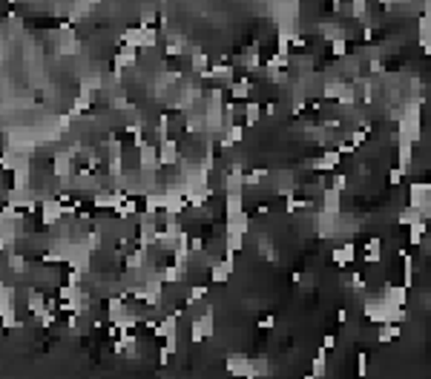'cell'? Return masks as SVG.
I'll return each instance as SVG.
<instances>
[{"label":"cell","instance_id":"obj_32","mask_svg":"<svg viewBox=\"0 0 431 379\" xmlns=\"http://www.w3.org/2000/svg\"><path fill=\"white\" fill-rule=\"evenodd\" d=\"M334 345H336V336H325V339H322V348H325V351H331Z\"/></svg>","mask_w":431,"mask_h":379},{"label":"cell","instance_id":"obj_2","mask_svg":"<svg viewBox=\"0 0 431 379\" xmlns=\"http://www.w3.org/2000/svg\"><path fill=\"white\" fill-rule=\"evenodd\" d=\"M63 201H46L44 207H41V219H44V224H55V221L63 216Z\"/></svg>","mask_w":431,"mask_h":379},{"label":"cell","instance_id":"obj_23","mask_svg":"<svg viewBox=\"0 0 431 379\" xmlns=\"http://www.w3.org/2000/svg\"><path fill=\"white\" fill-rule=\"evenodd\" d=\"M365 12H368V3H365V0H354V3H351V15H354V18H365Z\"/></svg>","mask_w":431,"mask_h":379},{"label":"cell","instance_id":"obj_3","mask_svg":"<svg viewBox=\"0 0 431 379\" xmlns=\"http://www.w3.org/2000/svg\"><path fill=\"white\" fill-rule=\"evenodd\" d=\"M213 333V316L207 313V316H199L193 322V342H202V339H207V336Z\"/></svg>","mask_w":431,"mask_h":379},{"label":"cell","instance_id":"obj_7","mask_svg":"<svg viewBox=\"0 0 431 379\" xmlns=\"http://www.w3.org/2000/svg\"><path fill=\"white\" fill-rule=\"evenodd\" d=\"M161 164H176V155H178V144L173 138H161Z\"/></svg>","mask_w":431,"mask_h":379},{"label":"cell","instance_id":"obj_21","mask_svg":"<svg viewBox=\"0 0 431 379\" xmlns=\"http://www.w3.org/2000/svg\"><path fill=\"white\" fill-rule=\"evenodd\" d=\"M66 170H69V158H66V155H58V158H55V176H66Z\"/></svg>","mask_w":431,"mask_h":379},{"label":"cell","instance_id":"obj_30","mask_svg":"<svg viewBox=\"0 0 431 379\" xmlns=\"http://www.w3.org/2000/svg\"><path fill=\"white\" fill-rule=\"evenodd\" d=\"M403 176H405V170H403V167L391 170V184H400V181H403Z\"/></svg>","mask_w":431,"mask_h":379},{"label":"cell","instance_id":"obj_31","mask_svg":"<svg viewBox=\"0 0 431 379\" xmlns=\"http://www.w3.org/2000/svg\"><path fill=\"white\" fill-rule=\"evenodd\" d=\"M351 287H357V290H360V287H365V279H362L360 273H351Z\"/></svg>","mask_w":431,"mask_h":379},{"label":"cell","instance_id":"obj_34","mask_svg":"<svg viewBox=\"0 0 431 379\" xmlns=\"http://www.w3.org/2000/svg\"><path fill=\"white\" fill-rule=\"evenodd\" d=\"M422 15H425V18H431V0H425V3H422Z\"/></svg>","mask_w":431,"mask_h":379},{"label":"cell","instance_id":"obj_4","mask_svg":"<svg viewBox=\"0 0 431 379\" xmlns=\"http://www.w3.org/2000/svg\"><path fill=\"white\" fill-rule=\"evenodd\" d=\"M242 213V187H233L224 195V216H236Z\"/></svg>","mask_w":431,"mask_h":379},{"label":"cell","instance_id":"obj_19","mask_svg":"<svg viewBox=\"0 0 431 379\" xmlns=\"http://www.w3.org/2000/svg\"><path fill=\"white\" fill-rule=\"evenodd\" d=\"M250 92H253V87H250L247 80H239V83H233V89H230V95L236 98V101H245Z\"/></svg>","mask_w":431,"mask_h":379},{"label":"cell","instance_id":"obj_5","mask_svg":"<svg viewBox=\"0 0 431 379\" xmlns=\"http://www.w3.org/2000/svg\"><path fill=\"white\" fill-rule=\"evenodd\" d=\"M400 336H403V330H400V325H397V322H385V325L379 327L377 339H379V342H382V345H388V342H397Z\"/></svg>","mask_w":431,"mask_h":379},{"label":"cell","instance_id":"obj_28","mask_svg":"<svg viewBox=\"0 0 431 379\" xmlns=\"http://www.w3.org/2000/svg\"><path fill=\"white\" fill-rule=\"evenodd\" d=\"M98 244H101V236H98V233H89L87 247H89V250H98Z\"/></svg>","mask_w":431,"mask_h":379},{"label":"cell","instance_id":"obj_13","mask_svg":"<svg viewBox=\"0 0 431 379\" xmlns=\"http://www.w3.org/2000/svg\"><path fill=\"white\" fill-rule=\"evenodd\" d=\"M325 213H331V216L339 213V190H334V187L325 190Z\"/></svg>","mask_w":431,"mask_h":379},{"label":"cell","instance_id":"obj_27","mask_svg":"<svg viewBox=\"0 0 431 379\" xmlns=\"http://www.w3.org/2000/svg\"><path fill=\"white\" fill-rule=\"evenodd\" d=\"M127 265H130V267H141V265H144V253L138 250L135 256H130V259H127Z\"/></svg>","mask_w":431,"mask_h":379},{"label":"cell","instance_id":"obj_1","mask_svg":"<svg viewBox=\"0 0 431 379\" xmlns=\"http://www.w3.org/2000/svg\"><path fill=\"white\" fill-rule=\"evenodd\" d=\"M224 368H227L230 373H236V376H253V373H256L253 365H250V362H247L245 356H227Z\"/></svg>","mask_w":431,"mask_h":379},{"label":"cell","instance_id":"obj_24","mask_svg":"<svg viewBox=\"0 0 431 379\" xmlns=\"http://www.w3.org/2000/svg\"><path fill=\"white\" fill-rule=\"evenodd\" d=\"M357 373H360V376H365V373H368V356H365V353H360V356H357Z\"/></svg>","mask_w":431,"mask_h":379},{"label":"cell","instance_id":"obj_15","mask_svg":"<svg viewBox=\"0 0 431 379\" xmlns=\"http://www.w3.org/2000/svg\"><path fill=\"white\" fill-rule=\"evenodd\" d=\"M135 61V46H124L121 49V55H118V58H115V66H118V69H121V66H130V63Z\"/></svg>","mask_w":431,"mask_h":379},{"label":"cell","instance_id":"obj_25","mask_svg":"<svg viewBox=\"0 0 431 379\" xmlns=\"http://www.w3.org/2000/svg\"><path fill=\"white\" fill-rule=\"evenodd\" d=\"M331 187H334V190H339V193H342L345 187H348V178H345L342 173H336V176H334V181H331Z\"/></svg>","mask_w":431,"mask_h":379},{"label":"cell","instance_id":"obj_22","mask_svg":"<svg viewBox=\"0 0 431 379\" xmlns=\"http://www.w3.org/2000/svg\"><path fill=\"white\" fill-rule=\"evenodd\" d=\"M245 118H247V127H253V123L259 121V104H247Z\"/></svg>","mask_w":431,"mask_h":379},{"label":"cell","instance_id":"obj_33","mask_svg":"<svg viewBox=\"0 0 431 379\" xmlns=\"http://www.w3.org/2000/svg\"><path fill=\"white\" fill-rule=\"evenodd\" d=\"M276 325V322H273V316H264L262 322H259V327H262V330H267V327H273Z\"/></svg>","mask_w":431,"mask_h":379},{"label":"cell","instance_id":"obj_29","mask_svg":"<svg viewBox=\"0 0 431 379\" xmlns=\"http://www.w3.org/2000/svg\"><path fill=\"white\" fill-rule=\"evenodd\" d=\"M204 293H207L204 287H193V290H190V302H202V299H204Z\"/></svg>","mask_w":431,"mask_h":379},{"label":"cell","instance_id":"obj_8","mask_svg":"<svg viewBox=\"0 0 431 379\" xmlns=\"http://www.w3.org/2000/svg\"><path fill=\"white\" fill-rule=\"evenodd\" d=\"M414 141H408V138H400V167L408 173V167H411V158H414Z\"/></svg>","mask_w":431,"mask_h":379},{"label":"cell","instance_id":"obj_9","mask_svg":"<svg viewBox=\"0 0 431 379\" xmlns=\"http://www.w3.org/2000/svg\"><path fill=\"white\" fill-rule=\"evenodd\" d=\"M339 155H342L339 150H328L325 155H322L319 161H314L310 167H317V170H334L336 164H339Z\"/></svg>","mask_w":431,"mask_h":379},{"label":"cell","instance_id":"obj_18","mask_svg":"<svg viewBox=\"0 0 431 379\" xmlns=\"http://www.w3.org/2000/svg\"><path fill=\"white\" fill-rule=\"evenodd\" d=\"M242 127H236V123H230V130H227V135H224V141H221V147H233V144H239L242 141Z\"/></svg>","mask_w":431,"mask_h":379},{"label":"cell","instance_id":"obj_35","mask_svg":"<svg viewBox=\"0 0 431 379\" xmlns=\"http://www.w3.org/2000/svg\"><path fill=\"white\" fill-rule=\"evenodd\" d=\"M428 345H431V333H428Z\"/></svg>","mask_w":431,"mask_h":379},{"label":"cell","instance_id":"obj_26","mask_svg":"<svg viewBox=\"0 0 431 379\" xmlns=\"http://www.w3.org/2000/svg\"><path fill=\"white\" fill-rule=\"evenodd\" d=\"M331 49H334V55H345V52H348V46H345L342 37H336L334 44H331Z\"/></svg>","mask_w":431,"mask_h":379},{"label":"cell","instance_id":"obj_17","mask_svg":"<svg viewBox=\"0 0 431 379\" xmlns=\"http://www.w3.org/2000/svg\"><path fill=\"white\" fill-rule=\"evenodd\" d=\"M325 348H319V353H317V356H314V365H310V368H314V370H310V376H325Z\"/></svg>","mask_w":431,"mask_h":379},{"label":"cell","instance_id":"obj_14","mask_svg":"<svg viewBox=\"0 0 431 379\" xmlns=\"http://www.w3.org/2000/svg\"><path fill=\"white\" fill-rule=\"evenodd\" d=\"M29 310H32V316H37V313H44V310H46L44 293H37V290H32V293H29Z\"/></svg>","mask_w":431,"mask_h":379},{"label":"cell","instance_id":"obj_12","mask_svg":"<svg viewBox=\"0 0 431 379\" xmlns=\"http://www.w3.org/2000/svg\"><path fill=\"white\" fill-rule=\"evenodd\" d=\"M405 296H408V287H385V302H391V305H400L403 308L405 305Z\"/></svg>","mask_w":431,"mask_h":379},{"label":"cell","instance_id":"obj_11","mask_svg":"<svg viewBox=\"0 0 431 379\" xmlns=\"http://www.w3.org/2000/svg\"><path fill=\"white\" fill-rule=\"evenodd\" d=\"M354 262V244H342L339 250H334V265L345 267Z\"/></svg>","mask_w":431,"mask_h":379},{"label":"cell","instance_id":"obj_10","mask_svg":"<svg viewBox=\"0 0 431 379\" xmlns=\"http://www.w3.org/2000/svg\"><path fill=\"white\" fill-rule=\"evenodd\" d=\"M422 233H425V219H417V221H411V224H408V241H411V244H420L422 241Z\"/></svg>","mask_w":431,"mask_h":379},{"label":"cell","instance_id":"obj_20","mask_svg":"<svg viewBox=\"0 0 431 379\" xmlns=\"http://www.w3.org/2000/svg\"><path fill=\"white\" fill-rule=\"evenodd\" d=\"M193 69L202 72V75H207V55H204V52H195L193 55Z\"/></svg>","mask_w":431,"mask_h":379},{"label":"cell","instance_id":"obj_6","mask_svg":"<svg viewBox=\"0 0 431 379\" xmlns=\"http://www.w3.org/2000/svg\"><path fill=\"white\" fill-rule=\"evenodd\" d=\"M245 244V233H239V230H224V250L227 253H239Z\"/></svg>","mask_w":431,"mask_h":379},{"label":"cell","instance_id":"obj_16","mask_svg":"<svg viewBox=\"0 0 431 379\" xmlns=\"http://www.w3.org/2000/svg\"><path fill=\"white\" fill-rule=\"evenodd\" d=\"M379 238H371L368 241V247H365V262H368V265H377L379 262Z\"/></svg>","mask_w":431,"mask_h":379}]
</instances>
